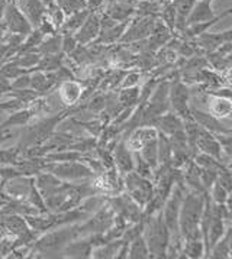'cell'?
Here are the masks:
<instances>
[{
  "mask_svg": "<svg viewBox=\"0 0 232 259\" xmlns=\"http://www.w3.org/2000/svg\"><path fill=\"white\" fill-rule=\"evenodd\" d=\"M80 238L79 223L65 225L60 228L48 230L40 235L32 243L29 256L36 258H63V250L67 243Z\"/></svg>",
  "mask_w": 232,
  "mask_h": 259,
  "instance_id": "obj_1",
  "label": "cell"
},
{
  "mask_svg": "<svg viewBox=\"0 0 232 259\" xmlns=\"http://www.w3.org/2000/svg\"><path fill=\"white\" fill-rule=\"evenodd\" d=\"M208 193L189 191L184 193L179 214L180 235L184 240L187 239H202L201 219L205 207V200Z\"/></svg>",
  "mask_w": 232,
  "mask_h": 259,
  "instance_id": "obj_2",
  "label": "cell"
},
{
  "mask_svg": "<svg viewBox=\"0 0 232 259\" xmlns=\"http://www.w3.org/2000/svg\"><path fill=\"white\" fill-rule=\"evenodd\" d=\"M142 219H144L142 236L147 240L149 258H167V249H169L171 235L161 211Z\"/></svg>",
  "mask_w": 232,
  "mask_h": 259,
  "instance_id": "obj_3",
  "label": "cell"
},
{
  "mask_svg": "<svg viewBox=\"0 0 232 259\" xmlns=\"http://www.w3.org/2000/svg\"><path fill=\"white\" fill-rule=\"evenodd\" d=\"M71 113H75V109H67L65 112L58 114H54L50 117H45L43 120H40L38 123L31 124V126H25V129L22 131L21 139L18 142V146L21 149L29 148V146L43 145L45 144L51 136L54 135L55 129L58 127V124L63 122L67 116Z\"/></svg>",
  "mask_w": 232,
  "mask_h": 259,
  "instance_id": "obj_4",
  "label": "cell"
},
{
  "mask_svg": "<svg viewBox=\"0 0 232 259\" xmlns=\"http://www.w3.org/2000/svg\"><path fill=\"white\" fill-rule=\"evenodd\" d=\"M44 171H48L55 177H58L60 180L68 183H75L96 177L95 172L90 169V166L85 164L82 159L65 161V162H47Z\"/></svg>",
  "mask_w": 232,
  "mask_h": 259,
  "instance_id": "obj_5",
  "label": "cell"
},
{
  "mask_svg": "<svg viewBox=\"0 0 232 259\" xmlns=\"http://www.w3.org/2000/svg\"><path fill=\"white\" fill-rule=\"evenodd\" d=\"M124 186L125 193H128L141 208L145 207L154 196V183L149 178L137 174L135 171L124 176Z\"/></svg>",
  "mask_w": 232,
  "mask_h": 259,
  "instance_id": "obj_6",
  "label": "cell"
},
{
  "mask_svg": "<svg viewBox=\"0 0 232 259\" xmlns=\"http://www.w3.org/2000/svg\"><path fill=\"white\" fill-rule=\"evenodd\" d=\"M113 222H115V210L109 204V201H106L105 204L87 220L79 223V235L82 238V236H89V235H96V233H105L106 230L112 228Z\"/></svg>",
  "mask_w": 232,
  "mask_h": 259,
  "instance_id": "obj_7",
  "label": "cell"
},
{
  "mask_svg": "<svg viewBox=\"0 0 232 259\" xmlns=\"http://www.w3.org/2000/svg\"><path fill=\"white\" fill-rule=\"evenodd\" d=\"M170 106L173 107L174 113H177L183 119H191V112H190V90L186 83L181 80L180 75H176L170 81Z\"/></svg>",
  "mask_w": 232,
  "mask_h": 259,
  "instance_id": "obj_8",
  "label": "cell"
},
{
  "mask_svg": "<svg viewBox=\"0 0 232 259\" xmlns=\"http://www.w3.org/2000/svg\"><path fill=\"white\" fill-rule=\"evenodd\" d=\"M156 21H157L156 16H134L129 22L127 31L124 32V35H122L119 42L128 45V44H132V42L147 39L154 31Z\"/></svg>",
  "mask_w": 232,
  "mask_h": 259,
  "instance_id": "obj_9",
  "label": "cell"
},
{
  "mask_svg": "<svg viewBox=\"0 0 232 259\" xmlns=\"http://www.w3.org/2000/svg\"><path fill=\"white\" fill-rule=\"evenodd\" d=\"M109 204L115 210V214L127 220L128 225L137 223L142 219V208L138 206L128 193H121L112 197H107Z\"/></svg>",
  "mask_w": 232,
  "mask_h": 259,
  "instance_id": "obj_10",
  "label": "cell"
},
{
  "mask_svg": "<svg viewBox=\"0 0 232 259\" xmlns=\"http://www.w3.org/2000/svg\"><path fill=\"white\" fill-rule=\"evenodd\" d=\"M3 21L6 22L8 29L11 33H18L26 36L33 29L29 19L25 16V13L16 6L15 2H8L6 9L3 13Z\"/></svg>",
  "mask_w": 232,
  "mask_h": 259,
  "instance_id": "obj_11",
  "label": "cell"
},
{
  "mask_svg": "<svg viewBox=\"0 0 232 259\" xmlns=\"http://www.w3.org/2000/svg\"><path fill=\"white\" fill-rule=\"evenodd\" d=\"M35 186V177L19 176L5 183V193L11 200L28 203V197L32 187Z\"/></svg>",
  "mask_w": 232,
  "mask_h": 259,
  "instance_id": "obj_12",
  "label": "cell"
},
{
  "mask_svg": "<svg viewBox=\"0 0 232 259\" xmlns=\"http://www.w3.org/2000/svg\"><path fill=\"white\" fill-rule=\"evenodd\" d=\"M99 33H100V16L97 12H90L83 25L74 32V36L79 45H87V44H93L97 39Z\"/></svg>",
  "mask_w": 232,
  "mask_h": 259,
  "instance_id": "obj_13",
  "label": "cell"
},
{
  "mask_svg": "<svg viewBox=\"0 0 232 259\" xmlns=\"http://www.w3.org/2000/svg\"><path fill=\"white\" fill-rule=\"evenodd\" d=\"M113 155V164L119 171L121 176H125L128 172L134 171V152L128 148L125 138L119 139L118 144L112 149Z\"/></svg>",
  "mask_w": 232,
  "mask_h": 259,
  "instance_id": "obj_14",
  "label": "cell"
},
{
  "mask_svg": "<svg viewBox=\"0 0 232 259\" xmlns=\"http://www.w3.org/2000/svg\"><path fill=\"white\" fill-rule=\"evenodd\" d=\"M190 112H191V117L202 126L203 129H206L208 132L215 134V135H222V134H232V129H228L225 124L222 123L221 120L213 116L209 112H203L199 109H195V107H190Z\"/></svg>",
  "mask_w": 232,
  "mask_h": 259,
  "instance_id": "obj_15",
  "label": "cell"
},
{
  "mask_svg": "<svg viewBox=\"0 0 232 259\" xmlns=\"http://www.w3.org/2000/svg\"><path fill=\"white\" fill-rule=\"evenodd\" d=\"M93 243L89 236H82L71 240L70 243L65 245L63 250V258H74V259H87L92 258L93 253Z\"/></svg>",
  "mask_w": 232,
  "mask_h": 259,
  "instance_id": "obj_16",
  "label": "cell"
},
{
  "mask_svg": "<svg viewBox=\"0 0 232 259\" xmlns=\"http://www.w3.org/2000/svg\"><path fill=\"white\" fill-rule=\"evenodd\" d=\"M16 6L29 19L33 28H38L43 18L47 15V6L41 0H15Z\"/></svg>",
  "mask_w": 232,
  "mask_h": 259,
  "instance_id": "obj_17",
  "label": "cell"
},
{
  "mask_svg": "<svg viewBox=\"0 0 232 259\" xmlns=\"http://www.w3.org/2000/svg\"><path fill=\"white\" fill-rule=\"evenodd\" d=\"M232 41V28L228 31L221 32V33H209L205 32L199 35L198 38H195V42L198 44V47L201 48L202 51L205 52H213L215 50H218L222 44L225 42Z\"/></svg>",
  "mask_w": 232,
  "mask_h": 259,
  "instance_id": "obj_18",
  "label": "cell"
},
{
  "mask_svg": "<svg viewBox=\"0 0 232 259\" xmlns=\"http://www.w3.org/2000/svg\"><path fill=\"white\" fill-rule=\"evenodd\" d=\"M196 146L198 149H201L202 152L208 154V155L216 158L218 161L223 162L222 158V148L219 141L216 139V136H213L211 132H208L206 129H203L201 126L199 134H198V139H196Z\"/></svg>",
  "mask_w": 232,
  "mask_h": 259,
  "instance_id": "obj_19",
  "label": "cell"
},
{
  "mask_svg": "<svg viewBox=\"0 0 232 259\" xmlns=\"http://www.w3.org/2000/svg\"><path fill=\"white\" fill-rule=\"evenodd\" d=\"M154 127H157V131L161 132V134L171 136L180 132V131H183L184 124H183V119L180 117L179 114L174 113V112H166L156 120Z\"/></svg>",
  "mask_w": 232,
  "mask_h": 259,
  "instance_id": "obj_20",
  "label": "cell"
},
{
  "mask_svg": "<svg viewBox=\"0 0 232 259\" xmlns=\"http://www.w3.org/2000/svg\"><path fill=\"white\" fill-rule=\"evenodd\" d=\"M58 94H60V99H61V102L65 107H73L74 104H77V102L82 99L83 87L75 80H67V81H63L60 84Z\"/></svg>",
  "mask_w": 232,
  "mask_h": 259,
  "instance_id": "obj_21",
  "label": "cell"
},
{
  "mask_svg": "<svg viewBox=\"0 0 232 259\" xmlns=\"http://www.w3.org/2000/svg\"><path fill=\"white\" fill-rule=\"evenodd\" d=\"M36 113H38V109H35V107H32V109L31 107H22L18 110H13L11 116L3 123H0V131L12 129V127H25Z\"/></svg>",
  "mask_w": 232,
  "mask_h": 259,
  "instance_id": "obj_22",
  "label": "cell"
},
{
  "mask_svg": "<svg viewBox=\"0 0 232 259\" xmlns=\"http://www.w3.org/2000/svg\"><path fill=\"white\" fill-rule=\"evenodd\" d=\"M60 84L57 83L54 73H44V71H32L31 73V89L38 92L44 96L45 93H50L54 87Z\"/></svg>",
  "mask_w": 232,
  "mask_h": 259,
  "instance_id": "obj_23",
  "label": "cell"
},
{
  "mask_svg": "<svg viewBox=\"0 0 232 259\" xmlns=\"http://www.w3.org/2000/svg\"><path fill=\"white\" fill-rule=\"evenodd\" d=\"M129 22L131 21L118 22L113 26H110V28L100 29V33H99L97 39L93 44H102V45H113V44H118V42L121 41L124 32L127 31Z\"/></svg>",
  "mask_w": 232,
  "mask_h": 259,
  "instance_id": "obj_24",
  "label": "cell"
},
{
  "mask_svg": "<svg viewBox=\"0 0 232 259\" xmlns=\"http://www.w3.org/2000/svg\"><path fill=\"white\" fill-rule=\"evenodd\" d=\"M63 180H60L58 177H55L48 171H43L38 176H35V184L44 198L55 193L60 187L63 186Z\"/></svg>",
  "mask_w": 232,
  "mask_h": 259,
  "instance_id": "obj_25",
  "label": "cell"
},
{
  "mask_svg": "<svg viewBox=\"0 0 232 259\" xmlns=\"http://www.w3.org/2000/svg\"><path fill=\"white\" fill-rule=\"evenodd\" d=\"M228 15H232V8L231 9H226V11L223 12V13H221V15L215 16L213 19H209V21H205V22H199V23H193V25L186 26V28H184V31L181 32V36H183L184 39H195V38H198L199 35L205 33V32L208 31L211 26H213L216 22L221 21L222 18H226Z\"/></svg>",
  "mask_w": 232,
  "mask_h": 259,
  "instance_id": "obj_26",
  "label": "cell"
},
{
  "mask_svg": "<svg viewBox=\"0 0 232 259\" xmlns=\"http://www.w3.org/2000/svg\"><path fill=\"white\" fill-rule=\"evenodd\" d=\"M105 13L116 22L131 21L135 16V6L119 3L116 0H109V5L106 8Z\"/></svg>",
  "mask_w": 232,
  "mask_h": 259,
  "instance_id": "obj_27",
  "label": "cell"
},
{
  "mask_svg": "<svg viewBox=\"0 0 232 259\" xmlns=\"http://www.w3.org/2000/svg\"><path fill=\"white\" fill-rule=\"evenodd\" d=\"M213 18H215V13H213L211 3H206L203 0H199L193 6V9L190 11L189 16L186 19V26L193 25V23H199V22L209 21V19H213Z\"/></svg>",
  "mask_w": 232,
  "mask_h": 259,
  "instance_id": "obj_28",
  "label": "cell"
},
{
  "mask_svg": "<svg viewBox=\"0 0 232 259\" xmlns=\"http://www.w3.org/2000/svg\"><path fill=\"white\" fill-rule=\"evenodd\" d=\"M124 240L122 239H115V240H110V242H106L102 243L99 246L93 248V253H92V258L95 259H110V258H118V253L121 250Z\"/></svg>",
  "mask_w": 232,
  "mask_h": 259,
  "instance_id": "obj_29",
  "label": "cell"
},
{
  "mask_svg": "<svg viewBox=\"0 0 232 259\" xmlns=\"http://www.w3.org/2000/svg\"><path fill=\"white\" fill-rule=\"evenodd\" d=\"M198 0H171L173 6L176 8L177 12V19H176V31L180 33L184 31L186 28V19L189 16L190 11L193 9V6L196 5Z\"/></svg>",
  "mask_w": 232,
  "mask_h": 259,
  "instance_id": "obj_30",
  "label": "cell"
},
{
  "mask_svg": "<svg viewBox=\"0 0 232 259\" xmlns=\"http://www.w3.org/2000/svg\"><path fill=\"white\" fill-rule=\"evenodd\" d=\"M90 12H92L90 9H83V11H79L75 12V13L68 15L65 18V21H64L63 26L60 28L61 33H74V32L83 25V22L87 19V16L90 15Z\"/></svg>",
  "mask_w": 232,
  "mask_h": 259,
  "instance_id": "obj_31",
  "label": "cell"
},
{
  "mask_svg": "<svg viewBox=\"0 0 232 259\" xmlns=\"http://www.w3.org/2000/svg\"><path fill=\"white\" fill-rule=\"evenodd\" d=\"M61 42H63V35L61 33H54L47 38H44L36 51L41 55H51V54H60L61 51Z\"/></svg>",
  "mask_w": 232,
  "mask_h": 259,
  "instance_id": "obj_32",
  "label": "cell"
},
{
  "mask_svg": "<svg viewBox=\"0 0 232 259\" xmlns=\"http://www.w3.org/2000/svg\"><path fill=\"white\" fill-rule=\"evenodd\" d=\"M41 58H43V55L38 51H28L19 54V55H15L12 60L16 62L21 68L26 70L28 73H32L36 68V65L40 64Z\"/></svg>",
  "mask_w": 232,
  "mask_h": 259,
  "instance_id": "obj_33",
  "label": "cell"
},
{
  "mask_svg": "<svg viewBox=\"0 0 232 259\" xmlns=\"http://www.w3.org/2000/svg\"><path fill=\"white\" fill-rule=\"evenodd\" d=\"M128 258L132 259H145L149 258V249L147 240L142 235H139L128 245Z\"/></svg>",
  "mask_w": 232,
  "mask_h": 259,
  "instance_id": "obj_34",
  "label": "cell"
},
{
  "mask_svg": "<svg viewBox=\"0 0 232 259\" xmlns=\"http://www.w3.org/2000/svg\"><path fill=\"white\" fill-rule=\"evenodd\" d=\"M139 96H141L139 85L122 87L121 92L118 93V99L122 104V107L127 109V107H137V104L139 103Z\"/></svg>",
  "mask_w": 232,
  "mask_h": 259,
  "instance_id": "obj_35",
  "label": "cell"
},
{
  "mask_svg": "<svg viewBox=\"0 0 232 259\" xmlns=\"http://www.w3.org/2000/svg\"><path fill=\"white\" fill-rule=\"evenodd\" d=\"M181 256L186 258H202L206 253L203 239H187L184 240V245H181Z\"/></svg>",
  "mask_w": 232,
  "mask_h": 259,
  "instance_id": "obj_36",
  "label": "cell"
},
{
  "mask_svg": "<svg viewBox=\"0 0 232 259\" xmlns=\"http://www.w3.org/2000/svg\"><path fill=\"white\" fill-rule=\"evenodd\" d=\"M157 145H159V165H171L173 149H171L169 136L159 132Z\"/></svg>",
  "mask_w": 232,
  "mask_h": 259,
  "instance_id": "obj_37",
  "label": "cell"
},
{
  "mask_svg": "<svg viewBox=\"0 0 232 259\" xmlns=\"http://www.w3.org/2000/svg\"><path fill=\"white\" fill-rule=\"evenodd\" d=\"M159 138V136H157ZM157 138L156 139H151L145 142L142 148L138 151L141 156L147 161L148 164L151 165L152 169H156L159 166V145H157Z\"/></svg>",
  "mask_w": 232,
  "mask_h": 259,
  "instance_id": "obj_38",
  "label": "cell"
},
{
  "mask_svg": "<svg viewBox=\"0 0 232 259\" xmlns=\"http://www.w3.org/2000/svg\"><path fill=\"white\" fill-rule=\"evenodd\" d=\"M63 67V52L60 54H51V55H43L40 64L33 71H44V73H51Z\"/></svg>",
  "mask_w": 232,
  "mask_h": 259,
  "instance_id": "obj_39",
  "label": "cell"
},
{
  "mask_svg": "<svg viewBox=\"0 0 232 259\" xmlns=\"http://www.w3.org/2000/svg\"><path fill=\"white\" fill-rule=\"evenodd\" d=\"M209 112L216 117H226L229 116L232 112V103L229 99L225 97H218L215 96V99L212 100L211 106H209Z\"/></svg>",
  "mask_w": 232,
  "mask_h": 259,
  "instance_id": "obj_40",
  "label": "cell"
},
{
  "mask_svg": "<svg viewBox=\"0 0 232 259\" xmlns=\"http://www.w3.org/2000/svg\"><path fill=\"white\" fill-rule=\"evenodd\" d=\"M22 149L19 146H12L8 149H0V165H16L21 159Z\"/></svg>",
  "mask_w": 232,
  "mask_h": 259,
  "instance_id": "obj_41",
  "label": "cell"
},
{
  "mask_svg": "<svg viewBox=\"0 0 232 259\" xmlns=\"http://www.w3.org/2000/svg\"><path fill=\"white\" fill-rule=\"evenodd\" d=\"M55 5L65 13V16L87 9V0H55Z\"/></svg>",
  "mask_w": 232,
  "mask_h": 259,
  "instance_id": "obj_42",
  "label": "cell"
},
{
  "mask_svg": "<svg viewBox=\"0 0 232 259\" xmlns=\"http://www.w3.org/2000/svg\"><path fill=\"white\" fill-rule=\"evenodd\" d=\"M8 96L12 97V99L19 100V102H21L22 104H25V106H28V104L36 102V100L41 97V94L38 93V92H35V90H32V89H25V90H11V93L8 94Z\"/></svg>",
  "mask_w": 232,
  "mask_h": 259,
  "instance_id": "obj_43",
  "label": "cell"
},
{
  "mask_svg": "<svg viewBox=\"0 0 232 259\" xmlns=\"http://www.w3.org/2000/svg\"><path fill=\"white\" fill-rule=\"evenodd\" d=\"M134 171L139 174V176L145 177V178H149L152 180V176H154V169L151 168V165L148 164L147 161L141 156L139 152H134Z\"/></svg>",
  "mask_w": 232,
  "mask_h": 259,
  "instance_id": "obj_44",
  "label": "cell"
},
{
  "mask_svg": "<svg viewBox=\"0 0 232 259\" xmlns=\"http://www.w3.org/2000/svg\"><path fill=\"white\" fill-rule=\"evenodd\" d=\"M28 73L26 70H23L21 68L16 62L11 60V61L5 62V64H2L0 65V75H3V77H6L8 80H15V78H18L19 75L22 74Z\"/></svg>",
  "mask_w": 232,
  "mask_h": 259,
  "instance_id": "obj_45",
  "label": "cell"
},
{
  "mask_svg": "<svg viewBox=\"0 0 232 259\" xmlns=\"http://www.w3.org/2000/svg\"><path fill=\"white\" fill-rule=\"evenodd\" d=\"M211 188H212V201H213V203H218V204H225V201H226V198H228V194H229V193L223 188V186H222L221 183L216 180Z\"/></svg>",
  "mask_w": 232,
  "mask_h": 259,
  "instance_id": "obj_46",
  "label": "cell"
},
{
  "mask_svg": "<svg viewBox=\"0 0 232 259\" xmlns=\"http://www.w3.org/2000/svg\"><path fill=\"white\" fill-rule=\"evenodd\" d=\"M63 35V42H61V51L67 55H71L77 47H79V42L75 39L74 33H61Z\"/></svg>",
  "mask_w": 232,
  "mask_h": 259,
  "instance_id": "obj_47",
  "label": "cell"
},
{
  "mask_svg": "<svg viewBox=\"0 0 232 259\" xmlns=\"http://www.w3.org/2000/svg\"><path fill=\"white\" fill-rule=\"evenodd\" d=\"M12 90H25L31 89V73H25L19 75L18 78L12 80Z\"/></svg>",
  "mask_w": 232,
  "mask_h": 259,
  "instance_id": "obj_48",
  "label": "cell"
},
{
  "mask_svg": "<svg viewBox=\"0 0 232 259\" xmlns=\"http://www.w3.org/2000/svg\"><path fill=\"white\" fill-rule=\"evenodd\" d=\"M216 139L219 141V144H221V148L223 149V152L232 158V134H222V135H216Z\"/></svg>",
  "mask_w": 232,
  "mask_h": 259,
  "instance_id": "obj_49",
  "label": "cell"
},
{
  "mask_svg": "<svg viewBox=\"0 0 232 259\" xmlns=\"http://www.w3.org/2000/svg\"><path fill=\"white\" fill-rule=\"evenodd\" d=\"M87 110L93 112V113H100L105 110V96H97L95 99L90 100V103L87 104Z\"/></svg>",
  "mask_w": 232,
  "mask_h": 259,
  "instance_id": "obj_50",
  "label": "cell"
},
{
  "mask_svg": "<svg viewBox=\"0 0 232 259\" xmlns=\"http://www.w3.org/2000/svg\"><path fill=\"white\" fill-rule=\"evenodd\" d=\"M139 80H141V73L139 71H129V73L125 74L121 85L122 87H134V85H138Z\"/></svg>",
  "mask_w": 232,
  "mask_h": 259,
  "instance_id": "obj_51",
  "label": "cell"
},
{
  "mask_svg": "<svg viewBox=\"0 0 232 259\" xmlns=\"http://www.w3.org/2000/svg\"><path fill=\"white\" fill-rule=\"evenodd\" d=\"M218 181L221 183L228 193H232V174L228 171V168H225L223 171L218 174Z\"/></svg>",
  "mask_w": 232,
  "mask_h": 259,
  "instance_id": "obj_52",
  "label": "cell"
},
{
  "mask_svg": "<svg viewBox=\"0 0 232 259\" xmlns=\"http://www.w3.org/2000/svg\"><path fill=\"white\" fill-rule=\"evenodd\" d=\"M11 90H12L11 80H8L6 77L0 75V99H2V97H5V96H8V94L11 93Z\"/></svg>",
  "mask_w": 232,
  "mask_h": 259,
  "instance_id": "obj_53",
  "label": "cell"
},
{
  "mask_svg": "<svg viewBox=\"0 0 232 259\" xmlns=\"http://www.w3.org/2000/svg\"><path fill=\"white\" fill-rule=\"evenodd\" d=\"M11 35V32L8 29V25H6V22L3 21V19H0V42L6 41V38Z\"/></svg>",
  "mask_w": 232,
  "mask_h": 259,
  "instance_id": "obj_54",
  "label": "cell"
},
{
  "mask_svg": "<svg viewBox=\"0 0 232 259\" xmlns=\"http://www.w3.org/2000/svg\"><path fill=\"white\" fill-rule=\"evenodd\" d=\"M13 132L11 129H5V131H0V145H3L5 142H8L9 139H12Z\"/></svg>",
  "mask_w": 232,
  "mask_h": 259,
  "instance_id": "obj_55",
  "label": "cell"
},
{
  "mask_svg": "<svg viewBox=\"0 0 232 259\" xmlns=\"http://www.w3.org/2000/svg\"><path fill=\"white\" fill-rule=\"evenodd\" d=\"M103 2L105 0H87V9H90L92 12H97Z\"/></svg>",
  "mask_w": 232,
  "mask_h": 259,
  "instance_id": "obj_56",
  "label": "cell"
},
{
  "mask_svg": "<svg viewBox=\"0 0 232 259\" xmlns=\"http://www.w3.org/2000/svg\"><path fill=\"white\" fill-rule=\"evenodd\" d=\"M225 210H226V218L228 220H232V193L228 194V198H226V201H225Z\"/></svg>",
  "mask_w": 232,
  "mask_h": 259,
  "instance_id": "obj_57",
  "label": "cell"
},
{
  "mask_svg": "<svg viewBox=\"0 0 232 259\" xmlns=\"http://www.w3.org/2000/svg\"><path fill=\"white\" fill-rule=\"evenodd\" d=\"M9 0H0V19H3V13L6 9V5H8Z\"/></svg>",
  "mask_w": 232,
  "mask_h": 259,
  "instance_id": "obj_58",
  "label": "cell"
},
{
  "mask_svg": "<svg viewBox=\"0 0 232 259\" xmlns=\"http://www.w3.org/2000/svg\"><path fill=\"white\" fill-rule=\"evenodd\" d=\"M225 80L228 81V83L232 85V67H229L228 70H226V74H225Z\"/></svg>",
  "mask_w": 232,
  "mask_h": 259,
  "instance_id": "obj_59",
  "label": "cell"
},
{
  "mask_svg": "<svg viewBox=\"0 0 232 259\" xmlns=\"http://www.w3.org/2000/svg\"><path fill=\"white\" fill-rule=\"evenodd\" d=\"M119 3H125V5H131V6H135L138 3V0H116Z\"/></svg>",
  "mask_w": 232,
  "mask_h": 259,
  "instance_id": "obj_60",
  "label": "cell"
},
{
  "mask_svg": "<svg viewBox=\"0 0 232 259\" xmlns=\"http://www.w3.org/2000/svg\"><path fill=\"white\" fill-rule=\"evenodd\" d=\"M44 5L47 6V8H50V6H53V5H55V0H41Z\"/></svg>",
  "mask_w": 232,
  "mask_h": 259,
  "instance_id": "obj_61",
  "label": "cell"
},
{
  "mask_svg": "<svg viewBox=\"0 0 232 259\" xmlns=\"http://www.w3.org/2000/svg\"><path fill=\"white\" fill-rule=\"evenodd\" d=\"M228 171H229V172H231V174H232V161H231V162H229V165H228Z\"/></svg>",
  "mask_w": 232,
  "mask_h": 259,
  "instance_id": "obj_62",
  "label": "cell"
},
{
  "mask_svg": "<svg viewBox=\"0 0 232 259\" xmlns=\"http://www.w3.org/2000/svg\"><path fill=\"white\" fill-rule=\"evenodd\" d=\"M203 2H206V3H212L213 0H203Z\"/></svg>",
  "mask_w": 232,
  "mask_h": 259,
  "instance_id": "obj_63",
  "label": "cell"
},
{
  "mask_svg": "<svg viewBox=\"0 0 232 259\" xmlns=\"http://www.w3.org/2000/svg\"><path fill=\"white\" fill-rule=\"evenodd\" d=\"M9 2H15V0H9Z\"/></svg>",
  "mask_w": 232,
  "mask_h": 259,
  "instance_id": "obj_64",
  "label": "cell"
}]
</instances>
